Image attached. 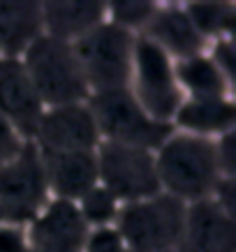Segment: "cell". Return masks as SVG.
<instances>
[{
    "label": "cell",
    "mask_w": 236,
    "mask_h": 252,
    "mask_svg": "<svg viewBox=\"0 0 236 252\" xmlns=\"http://www.w3.org/2000/svg\"><path fill=\"white\" fill-rule=\"evenodd\" d=\"M155 169L160 192L181 204H197L213 197L222 174L215 153V141L171 130L155 151Z\"/></svg>",
    "instance_id": "cell-1"
},
{
    "label": "cell",
    "mask_w": 236,
    "mask_h": 252,
    "mask_svg": "<svg viewBox=\"0 0 236 252\" xmlns=\"http://www.w3.org/2000/svg\"><path fill=\"white\" fill-rule=\"evenodd\" d=\"M21 63L44 109L76 104L91 97L74 49L67 42L42 35L21 56Z\"/></svg>",
    "instance_id": "cell-2"
},
{
    "label": "cell",
    "mask_w": 236,
    "mask_h": 252,
    "mask_svg": "<svg viewBox=\"0 0 236 252\" xmlns=\"http://www.w3.org/2000/svg\"><path fill=\"white\" fill-rule=\"evenodd\" d=\"M185 204L167 194L123 204L116 218L125 252H181Z\"/></svg>",
    "instance_id": "cell-3"
},
{
    "label": "cell",
    "mask_w": 236,
    "mask_h": 252,
    "mask_svg": "<svg viewBox=\"0 0 236 252\" xmlns=\"http://www.w3.org/2000/svg\"><path fill=\"white\" fill-rule=\"evenodd\" d=\"M135 44L137 35L109 21L100 23L72 44L91 95L128 88Z\"/></svg>",
    "instance_id": "cell-4"
},
{
    "label": "cell",
    "mask_w": 236,
    "mask_h": 252,
    "mask_svg": "<svg viewBox=\"0 0 236 252\" xmlns=\"http://www.w3.org/2000/svg\"><path fill=\"white\" fill-rule=\"evenodd\" d=\"M100 141L121 146H137L146 151H155L169 137L171 125L153 121L137 99L130 95L128 88L107 93H95L88 97Z\"/></svg>",
    "instance_id": "cell-5"
},
{
    "label": "cell",
    "mask_w": 236,
    "mask_h": 252,
    "mask_svg": "<svg viewBox=\"0 0 236 252\" xmlns=\"http://www.w3.org/2000/svg\"><path fill=\"white\" fill-rule=\"evenodd\" d=\"M128 91L153 121L165 125H171L176 109L183 102L174 61L144 37H137L135 44Z\"/></svg>",
    "instance_id": "cell-6"
},
{
    "label": "cell",
    "mask_w": 236,
    "mask_h": 252,
    "mask_svg": "<svg viewBox=\"0 0 236 252\" xmlns=\"http://www.w3.org/2000/svg\"><path fill=\"white\" fill-rule=\"evenodd\" d=\"M49 199L37 146L26 141L12 160L0 164V222L28 224Z\"/></svg>",
    "instance_id": "cell-7"
},
{
    "label": "cell",
    "mask_w": 236,
    "mask_h": 252,
    "mask_svg": "<svg viewBox=\"0 0 236 252\" xmlns=\"http://www.w3.org/2000/svg\"><path fill=\"white\" fill-rule=\"evenodd\" d=\"M95 160L98 183L111 192L121 204H135L160 194L153 151L100 141L95 148Z\"/></svg>",
    "instance_id": "cell-8"
},
{
    "label": "cell",
    "mask_w": 236,
    "mask_h": 252,
    "mask_svg": "<svg viewBox=\"0 0 236 252\" xmlns=\"http://www.w3.org/2000/svg\"><path fill=\"white\" fill-rule=\"evenodd\" d=\"M33 144L39 151H95L100 146V132L88 99L44 109L33 134Z\"/></svg>",
    "instance_id": "cell-9"
},
{
    "label": "cell",
    "mask_w": 236,
    "mask_h": 252,
    "mask_svg": "<svg viewBox=\"0 0 236 252\" xmlns=\"http://www.w3.org/2000/svg\"><path fill=\"white\" fill-rule=\"evenodd\" d=\"M33 252H81L88 234L74 201L49 199L46 206L26 224Z\"/></svg>",
    "instance_id": "cell-10"
},
{
    "label": "cell",
    "mask_w": 236,
    "mask_h": 252,
    "mask_svg": "<svg viewBox=\"0 0 236 252\" xmlns=\"http://www.w3.org/2000/svg\"><path fill=\"white\" fill-rule=\"evenodd\" d=\"M181 252H236L234 213L213 199L188 204Z\"/></svg>",
    "instance_id": "cell-11"
},
{
    "label": "cell",
    "mask_w": 236,
    "mask_h": 252,
    "mask_svg": "<svg viewBox=\"0 0 236 252\" xmlns=\"http://www.w3.org/2000/svg\"><path fill=\"white\" fill-rule=\"evenodd\" d=\"M44 104L33 88L21 61L0 58V118L9 123L26 141H33Z\"/></svg>",
    "instance_id": "cell-12"
},
{
    "label": "cell",
    "mask_w": 236,
    "mask_h": 252,
    "mask_svg": "<svg viewBox=\"0 0 236 252\" xmlns=\"http://www.w3.org/2000/svg\"><path fill=\"white\" fill-rule=\"evenodd\" d=\"M139 37L158 46L174 63L206 51V42L192 26L183 2H158L155 14Z\"/></svg>",
    "instance_id": "cell-13"
},
{
    "label": "cell",
    "mask_w": 236,
    "mask_h": 252,
    "mask_svg": "<svg viewBox=\"0 0 236 252\" xmlns=\"http://www.w3.org/2000/svg\"><path fill=\"white\" fill-rule=\"evenodd\" d=\"M39 158L51 199L76 201L98 185L95 151H39Z\"/></svg>",
    "instance_id": "cell-14"
},
{
    "label": "cell",
    "mask_w": 236,
    "mask_h": 252,
    "mask_svg": "<svg viewBox=\"0 0 236 252\" xmlns=\"http://www.w3.org/2000/svg\"><path fill=\"white\" fill-rule=\"evenodd\" d=\"M236 127V99L234 97H183L181 107L171 118V130L192 134L199 139L225 137Z\"/></svg>",
    "instance_id": "cell-15"
},
{
    "label": "cell",
    "mask_w": 236,
    "mask_h": 252,
    "mask_svg": "<svg viewBox=\"0 0 236 252\" xmlns=\"http://www.w3.org/2000/svg\"><path fill=\"white\" fill-rule=\"evenodd\" d=\"M107 21V2L100 0H54L42 2L44 35L74 44L86 32Z\"/></svg>",
    "instance_id": "cell-16"
},
{
    "label": "cell",
    "mask_w": 236,
    "mask_h": 252,
    "mask_svg": "<svg viewBox=\"0 0 236 252\" xmlns=\"http://www.w3.org/2000/svg\"><path fill=\"white\" fill-rule=\"evenodd\" d=\"M42 35V2H0V58L21 61Z\"/></svg>",
    "instance_id": "cell-17"
},
{
    "label": "cell",
    "mask_w": 236,
    "mask_h": 252,
    "mask_svg": "<svg viewBox=\"0 0 236 252\" xmlns=\"http://www.w3.org/2000/svg\"><path fill=\"white\" fill-rule=\"evenodd\" d=\"M174 67L183 97H234V81L222 74L206 51L174 63Z\"/></svg>",
    "instance_id": "cell-18"
},
{
    "label": "cell",
    "mask_w": 236,
    "mask_h": 252,
    "mask_svg": "<svg viewBox=\"0 0 236 252\" xmlns=\"http://www.w3.org/2000/svg\"><path fill=\"white\" fill-rule=\"evenodd\" d=\"M206 46L215 39L234 37L236 31V2L227 0H202V2H183Z\"/></svg>",
    "instance_id": "cell-19"
},
{
    "label": "cell",
    "mask_w": 236,
    "mask_h": 252,
    "mask_svg": "<svg viewBox=\"0 0 236 252\" xmlns=\"http://www.w3.org/2000/svg\"><path fill=\"white\" fill-rule=\"evenodd\" d=\"M76 211L81 215V220L86 222L88 229H98V227H114L116 218L121 213V201L104 190L102 185H93L84 197H79L74 201Z\"/></svg>",
    "instance_id": "cell-20"
},
{
    "label": "cell",
    "mask_w": 236,
    "mask_h": 252,
    "mask_svg": "<svg viewBox=\"0 0 236 252\" xmlns=\"http://www.w3.org/2000/svg\"><path fill=\"white\" fill-rule=\"evenodd\" d=\"M158 9L155 0H118V2H107V21L132 32L141 35L148 21L153 19Z\"/></svg>",
    "instance_id": "cell-21"
},
{
    "label": "cell",
    "mask_w": 236,
    "mask_h": 252,
    "mask_svg": "<svg viewBox=\"0 0 236 252\" xmlns=\"http://www.w3.org/2000/svg\"><path fill=\"white\" fill-rule=\"evenodd\" d=\"M81 252H125V243L116 227H98L88 229Z\"/></svg>",
    "instance_id": "cell-22"
},
{
    "label": "cell",
    "mask_w": 236,
    "mask_h": 252,
    "mask_svg": "<svg viewBox=\"0 0 236 252\" xmlns=\"http://www.w3.org/2000/svg\"><path fill=\"white\" fill-rule=\"evenodd\" d=\"M234 37H225V39H215L206 46V54L208 58L220 67V72L229 81H234V61H236V51H234Z\"/></svg>",
    "instance_id": "cell-23"
},
{
    "label": "cell",
    "mask_w": 236,
    "mask_h": 252,
    "mask_svg": "<svg viewBox=\"0 0 236 252\" xmlns=\"http://www.w3.org/2000/svg\"><path fill=\"white\" fill-rule=\"evenodd\" d=\"M0 252H33L26 224L0 222Z\"/></svg>",
    "instance_id": "cell-24"
},
{
    "label": "cell",
    "mask_w": 236,
    "mask_h": 252,
    "mask_svg": "<svg viewBox=\"0 0 236 252\" xmlns=\"http://www.w3.org/2000/svg\"><path fill=\"white\" fill-rule=\"evenodd\" d=\"M23 144H26V139H23L9 123H5L0 118V164H5L7 160H12L23 148Z\"/></svg>",
    "instance_id": "cell-25"
}]
</instances>
